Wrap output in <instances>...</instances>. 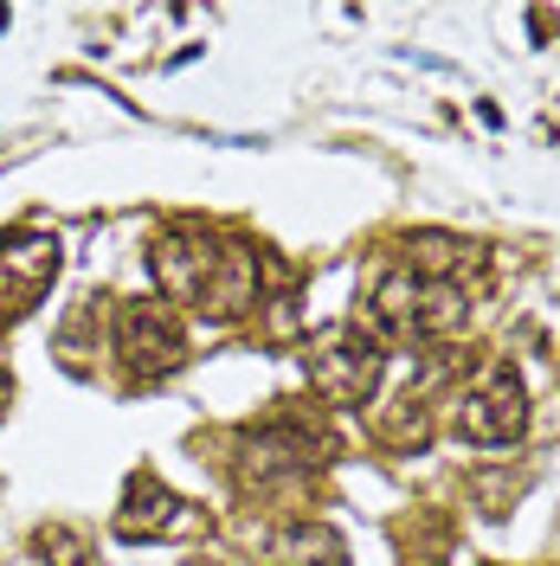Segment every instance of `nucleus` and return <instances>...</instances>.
Returning <instances> with one entry per match:
<instances>
[{"label":"nucleus","mask_w":560,"mask_h":566,"mask_svg":"<svg viewBox=\"0 0 560 566\" xmlns=\"http://www.w3.org/2000/svg\"><path fill=\"white\" fill-rule=\"evenodd\" d=\"M374 322L386 335H406V342H425V335H445L452 322H464V296L452 283L413 277V271H393L374 290Z\"/></svg>","instance_id":"obj_1"},{"label":"nucleus","mask_w":560,"mask_h":566,"mask_svg":"<svg viewBox=\"0 0 560 566\" xmlns=\"http://www.w3.org/2000/svg\"><path fill=\"white\" fill-rule=\"evenodd\" d=\"M528 424V406H522V380H516V367H484V380L464 392V406H457V431L464 438H477V444H509V438H522Z\"/></svg>","instance_id":"obj_2"},{"label":"nucleus","mask_w":560,"mask_h":566,"mask_svg":"<svg viewBox=\"0 0 560 566\" xmlns=\"http://www.w3.org/2000/svg\"><path fill=\"white\" fill-rule=\"evenodd\" d=\"M315 387L329 392L335 406H361L374 380H381V342L374 335H361V328H335V335H322L315 342Z\"/></svg>","instance_id":"obj_3"},{"label":"nucleus","mask_w":560,"mask_h":566,"mask_svg":"<svg viewBox=\"0 0 560 566\" xmlns=\"http://www.w3.org/2000/svg\"><path fill=\"white\" fill-rule=\"evenodd\" d=\"M52 277H59V239H45V232L13 239L0 251V310H33Z\"/></svg>","instance_id":"obj_4"},{"label":"nucleus","mask_w":560,"mask_h":566,"mask_svg":"<svg viewBox=\"0 0 560 566\" xmlns=\"http://www.w3.org/2000/svg\"><path fill=\"white\" fill-rule=\"evenodd\" d=\"M155 264H162V283H168V296L194 303V296H212V271L226 264V251H212L207 232L180 226V232H168V239H162Z\"/></svg>","instance_id":"obj_5"},{"label":"nucleus","mask_w":560,"mask_h":566,"mask_svg":"<svg viewBox=\"0 0 560 566\" xmlns=\"http://www.w3.org/2000/svg\"><path fill=\"white\" fill-rule=\"evenodd\" d=\"M116 348L136 360L142 374H168L180 367V328L168 310H155V303H129L123 310V342Z\"/></svg>","instance_id":"obj_6"},{"label":"nucleus","mask_w":560,"mask_h":566,"mask_svg":"<svg viewBox=\"0 0 560 566\" xmlns=\"http://www.w3.org/2000/svg\"><path fill=\"white\" fill-rule=\"evenodd\" d=\"M175 528H194L187 502L142 476L136 490H129V502H123V515H116V534H175Z\"/></svg>","instance_id":"obj_7"},{"label":"nucleus","mask_w":560,"mask_h":566,"mask_svg":"<svg viewBox=\"0 0 560 566\" xmlns=\"http://www.w3.org/2000/svg\"><path fill=\"white\" fill-rule=\"evenodd\" d=\"M0 412H7V374H0Z\"/></svg>","instance_id":"obj_8"}]
</instances>
